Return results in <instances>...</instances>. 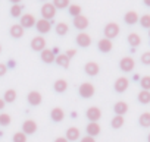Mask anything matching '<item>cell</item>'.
Segmentation results:
<instances>
[{"instance_id":"cell-44","label":"cell","mask_w":150,"mask_h":142,"mask_svg":"<svg viewBox=\"0 0 150 142\" xmlns=\"http://www.w3.org/2000/svg\"><path fill=\"white\" fill-rule=\"evenodd\" d=\"M52 51L54 53V56H56V54H59V48H57V47H54V48H53Z\"/></svg>"},{"instance_id":"cell-42","label":"cell","mask_w":150,"mask_h":142,"mask_svg":"<svg viewBox=\"0 0 150 142\" xmlns=\"http://www.w3.org/2000/svg\"><path fill=\"white\" fill-rule=\"evenodd\" d=\"M5 106H6L5 100H3V98H0V110H3V108H5Z\"/></svg>"},{"instance_id":"cell-48","label":"cell","mask_w":150,"mask_h":142,"mask_svg":"<svg viewBox=\"0 0 150 142\" xmlns=\"http://www.w3.org/2000/svg\"><path fill=\"white\" fill-rule=\"evenodd\" d=\"M147 142H150V133H149V136H147Z\"/></svg>"},{"instance_id":"cell-11","label":"cell","mask_w":150,"mask_h":142,"mask_svg":"<svg viewBox=\"0 0 150 142\" xmlns=\"http://www.w3.org/2000/svg\"><path fill=\"white\" fill-rule=\"evenodd\" d=\"M75 41H77V44L80 47H84L86 48V47H88L91 44V37L88 34H86V32H80L77 35V38H75Z\"/></svg>"},{"instance_id":"cell-19","label":"cell","mask_w":150,"mask_h":142,"mask_svg":"<svg viewBox=\"0 0 150 142\" xmlns=\"http://www.w3.org/2000/svg\"><path fill=\"white\" fill-rule=\"evenodd\" d=\"M138 19H140V18H138V13L134 12V10L127 12L125 16H124V21H125V24H128V25H134V24H137Z\"/></svg>"},{"instance_id":"cell-9","label":"cell","mask_w":150,"mask_h":142,"mask_svg":"<svg viewBox=\"0 0 150 142\" xmlns=\"http://www.w3.org/2000/svg\"><path fill=\"white\" fill-rule=\"evenodd\" d=\"M128 85H129L128 78L121 76V78H118V79H116V82H115L113 88H115V91H116V92H125V91L128 90Z\"/></svg>"},{"instance_id":"cell-41","label":"cell","mask_w":150,"mask_h":142,"mask_svg":"<svg viewBox=\"0 0 150 142\" xmlns=\"http://www.w3.org/2000/svg\"><path fill=\"white\" fill-rule=\"evenodd\" d=\"M65 54H66V56H68V57L71 59V57H74L75 54H77V50H75V48H71V50H68V51H66Z\"/></svg>"},{"instance_id":"cell-33","label":"cell","mask_w":150,"mask_h":142,"mask_svg":"<svg viewBox=\"0 0 150 142\" xmlns=\"http://www.w3.org/2000/svg\"><path fill=\"white\" fill-rule=\"evenodd\" d=\"M53 6L56 9H66L69 6V0H53Z\"/></svg>"},{"instance_id":"cell-4","label":"cell","mask_w":150,"mask_h":142,"mask_svg":"<svg viewBox=\"0 0 150 142\" xmlns=\"http://www.w3.org/2000/svg\"><path fill=\"white\" fill-rule=\"evenodd\" d=\"M119 67L121 70H124V72H131V70L135 67V62L132 57L127 56V57H122L121 62H119Z\"/></svg>"},{"instance_id":"cell-6","label":"cell","mask_w":150,"mask_h":142,"mask_svg":"<svg viewBox=\"0 0 150 142\" xmlns=\"http://www.w3.org/2000/svg\"><path fill=\"white\" fill-rule=\"evenodd\" d=\"M31 48L34 51H43L46 48V40L41 35H37L31 40Z\"/></svg>"},{"instance_id":"cell-28","label":"cell","mask_w":150,"mask_h":142,"mask_svg":"<svg viewBox=\"0 0 150 142\" xmlns=\"http://www.w3.org/2000/svg\"><path fill=\"white\" fill-rule=\"evenodd\" d=\"M3 100H5V103H15V100H16V91L15 90H8L5 92Z\"/></svg>"},{"instance_id":"cell-46","label":"cell","mask_w":150,"mask_h":142,"mask_svg":"<svg viewBox=\"0 0 150 142\" xmlns=\"http://www.w3.org/2000/svg\"><path fill=\"white\" fill-rule=\"evenodd\" d=\"M144 5H146V6H149V8H150V0H144Z\"/></svg>"},{"instance_id":"cell-47","label":"cell","mask_w":150,"mask_h":142,"mask_svg":"<svg viewBox=\"0 0 150 142\" xmlns=\"http://www.w3.org/2000/svg\"><path fill=\"white\" fill-rule=\"evenodd\" d=\"M11 2H12V3H13V5H18V3H19V2H21V0H11Z\"/></svg>"},{"instance_id":"cell-14","label":"cell","mask_w":150,"mask_h":142,"mask_svg":"<svg viewBox=\"0 0 150 142\" xmlns=\"http://www.w3.org/2000/svg\"><path fill=\"white\" fill-rule=\"evenodd\" d=\"M97 47H99V50H100L102 53H109V51L113 48V44H112V40H109V38H102V40H99Z\"/></svg>"},{"instance_id":"cell-22","label":"cell","mask_w":150,"mask_h":142,"mask_svg":"<svg viewBox=\"0 0 150 142\" xmlns=\"http://www.w3.org/2000/svg\"><path fill=\"white\" fill-rule=\"evenodd\" d=\"M9 32H11V37H13V38H21V37L24 35V28H22L19 24H15V25L11 27Z\"/></svg>"},{"instance_id":"cell-20","label":"cell","mask_w":150,"mask_h":142,"mask_svg":"<svg viewBox=\"0 0 150 142\" xmlns=\"http://www.w3.org/2000/svg\"><path fill=\"white\" fill-rule=\"evenodd\" d=\"M113 110H115L116 116H124V114L128 111V104H127L125 101H118V103L115 104Z\"/></svg>"},{"instance_id":"cell-51","label":"cell","mask_w":150,"mask_h":142,"mask_svg":"<svg viewBox=\"0 0 150 142\" xmlns=\"http://www.w3.org/2000/svg\"><path fill=\"white\" fill-rule=\"evenodd\" d=\"M41 2H46V0H41Z\"/></svg>"},{"instance_id":"cell-27","label":"cell","mask_w":150,"mask_h":142,"mask_svg":"<svg viewBox=\"0 0 150 142\" xmlns=\"http://www.w3.org/2000/svg\"><path fill=\"white\" fill-rule=\"evenodd\" d=\"M138 101L141 103V104H149L150 103V91H140L138 92Z\"/></svg>"},{"instance_id":"cell-32","label":"cell","mask_w":150,"mask_h":142,"mask_svg":"<svg viewBox=\"0 0 150 142\" xmlns=\"http://www.w3.org/2000/svg\"><path fill=\"white\" fill-rule=\"evenodd\" d=\"M69 8V15L71 16H78V15H81V6L80 5H69L68 6Z\"/></svg>"},{"instance_id":"cell-45","label":"cell","mask_w":150,"mask_h":142,"mask_svg":"<svg viewBox=\"0 0 150 142\" xmlns=\"http://www.w3.org/2000/svg\"><path fill=\"white\" fill-rule=\"evenodd\" d=\"M8 66H9V67H12V66H15V62H13V60H12V62H9V63H8Z\"/></svg>"},{"instance_id":"cell-40","label":"cell","mask_w":150,"mask_h":142,"mask_svg":"<svg viewBox=\"0 0 150 142\" xmlns=\"http://www.w3.org/2000/svg\"><path fill=\"white\" fill-rule=\"evenodd\" d=\"M81 142H96V139L93 138V136H84V138H81Z\"/></svg>"},{"instance_id":"cell-25","label":"cell","mask_w":150,"mask_h":142,"mask_svg":"<svg viewBox=\"0 0 150 142\" xmlns=\"http://www.w3.org/2000/svg\"><path fill=\"white\" fill-rule=\"evenodd\" d=\"M53 88H54L56 92H65L66 88H68V82H66L65 79H57V81L54 82Z\"/></svg>"},{"instance_id":"cell-43","label":"cell","mask_w":150,"mask_h":142,"mask_svg":"<svg viewBox=\"0 0 150 142\" xmlns=\"http://www.w3.org/2000/svg\"><path fill=\"white\" fill-rule=\"evenodd\" d=\"M54 142H68V139H66V138H57Z\"/></svg>"},{"instance_id":"cell-23","label":"cell","mask_w":150,"mask_h":142,"mask_svg":"<svg viewBox=\"0 0 150 142\" xmlns=\"http://www.w3.org/2000/svg\"><path fill=\"white\" fill-rule=\"evenodd\" d=\"M69 57L66 56V54H57L56 56V59H54V62L60 66V67H63V69H68L69 67Z\"/></svg>"},{"instance_id":"cell-37","label":"cell","mask_w":150,"mask_h":142,"mask_svg":"<svg viewBox=\"0 0 150 142\" xmlns=\"http://www.w3.org/2000/svg\"><path fill=\"white\" fill-rule=\"evenodd\" d=\"M13 142H27V135L24 132H16L13 135Z\"/></svg>"},{"instance_id":"cell-5","label":"cell","mask_w":150,"mask_h":142,"mask_svg":"<svg viewBox=\"0 0 150 142\" xmlns=\"http://www.w3.org/2000/svg\"><path fill=\"white\" fill-rule=\"evenodd\" d=\"M35 28H37V31L40 34H47L52 29V21H47V19H43L41 18V19H38L35 22Z\"/></svg>"},{"instance_id":"cell-21","label":"cell","mask_w":150,"mask_h":142,"mask_svg":"<svg viewBox=\"0 0 150 142\" xmlns=\"http://www.w3.org/2000/svg\"><path fill=\"white\" fill-rule=\"evenodd\" d=\"M68 141H77L78 138H80V129L78 127H75V126H72V127H69L68 130H66V136H65Z\"/></svg>"},{"instance_id":"cell-8","label":"cell","mask_w":150,"mask_h":142,"mask_svg":"<svg viewBox=\"0 0 150 142\" xmlns=\"http://www.w3.org/2000/svg\"><path fill=\"white\" fill-rule=\"evenodd\" d=\"M74 27L80 29V31H84L87 27H88V18L84 16V15H78L74 18Z\"/></svg>"},{"instance_id":"cell-50","label":"cell","mask_w":150,"mask_h":142,"mask_svg":"<svg viewBox=\"0 0 150 142\" xmlns=\"http://www.w3.org/2000/svg\"><path fill=\"white\" fill-rule=\"evenodd\" d=\"M149 35H150V29H149Z\"/></svg>"},{"instance_id":"cell-18","label":"cell","mask_w":150,"mask_h":142,"mask_svg":"<svg viewBox=\"0 0 150 142\" xmlns=\"http://www.w3.org/2000/svg\"><path fill=\"white\" fill-rule=\"evenodd\" d=\"M50 117H52L53 122H62L63 117H65V111H63L60 107H54V108H52V111H50Z\"/></svg>"},{"instance_id":"cell-26","label":"cell","mask_w":150,"mask_h":142,"mask_svg":"<svg viewBox=\"0 0 150 142\" xmlns=\"http://www.w3.org/2000/svg\"><path fill=\"white\" fill-rule=\"evenodd\" d=\"M138 123H140V126H143V127H150V113L146 111V113L140 114Z\"/></svg>"},{"instance_id":"cell-34","label":"cell","mask_w":150,"mask_h":142,"mask_svg":"<svg viewBox=\"0 0 150 142\" xmlns=\"http://www.w3.org/2000/svg\"><path fill=\"white\" fill-rule=\"evenodd\" d=\"M138 22H140V25L143 27V28H147V29H150V15H143L140 19H138Z\"/></svg>"},{"instance_id":"cell-13","label":"cell","mask_w":150,"mask_h":142,"mask_svg":"<svg viewBox=\"0 0 150 142\" xmlns=\"http://www.w3.org/2000/svg\"><path fill=\"white\" fill-rule=\"evenodd\" d=\"M84 70H86V73H87L88 76H96V75L99 73L100 67H99V64H97L96 62H87L86 66H84Z\"/></svg>"},{"instance_id":"cell-29","label":"cell","mask_w":150,"mask_h":142,"mask_svg":"<svg viewBox=\"0 0 150 142\" xmlns=\"http://www.w3.org/2000/svg\"><path fill=\"white\" fill-rule=\"evenodd\" d=\"M124 123H125L124 116H115V117L112 119V122H110V125H112L113 129H119V127H122Z\"/></svg>"},{"instance_id":"cell-15","label":"cell","mask_w":150,"mask_h":142,"mask_svg":"<svg viewBox=\"0 0 150 142\" xmlns=\"http://www.w3.org/2000/svg\"><path fill=\"white\" fill-rule=\"evenodd\" d=\"M86 114H87V119H88L90 122H97V120L102 117V110H100L99 107H90Z\"/></svg>"},{"instance_id":"cell-49","label":"cell","mask_w":150,"mask_h":142,"mask_svg":"<svg viewBox=\"0 0 150 142\" xmlns=\"http://www.w3.org/2000/svg\"><path fill=\"white\" fill-rule=\"evenodd\" d=\"M0 53H2V45H0Z\"/></svg>"},{"instance_id":"cell-35","label":"cell","mask_w":150,"mask_h":142,"mask_svg":"<svg viewBox=\"0 0 150 142\" xmlns=\"http://www.w3.org/2000/svg\"><path fill=\"white\" fill-rule=\"evenodd\" d=\"M11 114L8 113H2L0 114V126H9L11 125Z\"/></svg>"},{"instance_id":"cell-31","label":"cell","mask_w":150,"mask_h":142,"mask_svg":"<svg viewBox=\"0 0 150 142\" xmlns=\"http://www.w3.org/2000/svg\"><path fill=\"white\" fill-rule=\"evenodd\" d=\"M11 15L13 16V18H19V16H22V6L18 3V5H13L12 8H11Z\"/></svg>"},{"instance_id":"cell-12","label":"cell","mask_w":150,"mask_h":142,"mask_svg":"<svg viewBox=\"0 0 150 142\" xmlns=\"http://www.w3.org/2000/svg\"><path fill=\"white\" fill-rule=\"evenodd\" d=\"M27 100H28V103L31 106H38V104H41L43 97H41V94L38 91H30L28 95H27Z\"/></svg>"},{"instance_id":"cell-38","label":"cell","mask_w":150,"mask_h":142,"mask_svg":"<svg viewBox=\"0 0 150 142\" xmlns=\"http://www.w3.org/2000/svg\"><path fill=\"white\" fill-rule=\"evenodd\" d=\"M141 63L143 64H150V51H146L141 54Z\"/></svg>"},{"instance_id":"cell-10","label":"cell","mask_w":150,"mask_h":142,"mask_svg":"<svg viewBox=\"0 0 150 142\" xmlns=\"http://www.w3.org/2000/svg\"><path fill=\"white\" fill-rule=\"evenodd\" d=\"M22 132H24L25 135H33V133H35V132H37V123H35L34 120H31V119L25 120V122L22 123Z\"/></svg>"},{"instance_id":"cell-24","label":"cell","mask_w":150,"mask_h":142,"mask_svg":"<svg viewBox=\"0 0 150 142\" xmlns=\"http://www.w3.org/2000/svg\"><path fill=\"white\" fill-rule=\"evenodd\" d=\"M128 44H129L131 47H138V45L141 44V37H140L137 32H131V34L128 35Z\"/></svg>"},{"instance_id":"cell-30","label":"cell","mask_w":150,"mask_h":142,"mask_svg":"<svg viewBox=\"0 0 150 142\" xmlns=\"http://www.w3.org/2000/svg\"><path fill=\"white\" fill-rule=\"evenodd\" d=\"M68 31H69V27H68L65 22H59V24L56 25V34H57V35H66Z\"/></svg>"},{"instance_id":"cell-7","label":"cell","mask_w":150,"mask_h":142,"mask_svg":"<svg viewBox=\"0 0 150 142\" xmlns=\"http://www.w3.org/2000/svg\"><path fill=\"white\" fill-rule=\"evenodd\" d=\"M35 22H37V19L34 18V15L25 13V15L21 16V24H19V25L25 29V28H33V27L35 25Z\"/></svg>"},{"instance_id":"cell-39","label":"cell","mask_w":150,"mask_h":142,"mask_svg":"<svg viewBox=\"0 0 150 142\" xmlns=\"http://www.w3.org/2000/svg\"><path fill=\"white\" fill-rule=\"evenodd\" d=\"M8 72V66L3 64V63H0V76H5Z\"/></svg>"},{"instance_id":"cell-3","label":"cell","mask_w":150,"mask_h":142,"mask_svg":"<svg viewBox=\"0 0 150 142\" xmlns=\"http://www.w3.org/2000/svg\"><path fill=\"white\" fill-rule=\"evenodd\" d=\"M80 95L83 97V98H91L93 95H94V87H93V84H90V82H84V84H81V87H80Z\"/></svg>"},{"instance_id":"cell-2","label":"cell","mask_w":150,"mask_h":142,"mask_svg":"<svg viewBox=\"0 0 150 142\" xmlns=\"http://www.w3.org/2000/svg\"><path fill=\"white\" fill-rule=\"evenodd\" d=\"M118 34H119V25L116 22H109L105 27V38L112 40V38L118 37Z\"/></svg>"},{"instance_id":"cell-16","label":"cell","mask_w":150,"mask_h":142,"mask_svg":"<svg viewBox=\"0 0 150 142\" xmlns=\"http://www.w3.org/2000/svg\"><path fill=\"white\" fill-rule=\"evenodd\" d=\"M86 130H87V135L88 136H97L99 133H100V125L97 123V122H90L88 125H87V127H86Z\"/></svg>"},{"instance_id":"cell-17","label":"cell","mask_w":150,"mask_h":142,"mask_svg":"<svg viewBox=\"0 0 150 142\" xmlns=\"http://www.w3.org/2000/svg\"><path fill=\"white\" fill-rule=\"evenodd\" d=\"M40 56H41V60L44 62V63H53L54 62V59H56V56H54V53L52 51V50H49V48H44L43 51H40Z\"/></svg>"},{"instance_id":"cell-1","label":"cell","mask_w":150,"mask_h":142,"mask_svg":"<svg viewBox=\"0 0 150 142\" xmlns=\"http://www.w3.org/2000/svg\"><path fill=\"white\" fill-rule=\"evenodd\" d=\"M56 15V8L53 6V3H44L41 6V16L43 19H47V21H52Z\"/></svg>"},{"instance_id":"cell-36","label":"cell","mask_w":150,"mask_h":142,"mask_svg":"<svg viewBox=\"0 0 150 142\" xmlns=\"http://www.w3.org/2000/svg\"><path fill=\"white\" fill-rule=\"evenodd\" d=\"M140 85H141V88L144 90V91H150V76H143L141 79H140Z\"/></svg>"}]
</instances>
